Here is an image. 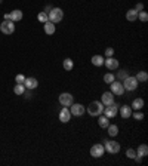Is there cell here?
I'll use <instances>...</instances> for the list:
<instances>
[{
    "instance_id": "obj_1",
    "label": "cell",
    "mask_w": 148,
    "mask_h": 166,
    "mask_svg": "<svg viewBox=\"0 0 148 166\" xmlns=\"http://www.w3.org/2000/svg\"><path fill=\"white\" fill-rule=\"evenodd\" d=\"M86 111H87L91 116H93V117H98L99 114H102L104 104L101 103V101H92V103L86 107Z\"/></svg>"
},
{
    "instance_id": "obj_2",
    "label": "cell",
    "mask_w": 148,
    "mask_h": 166,
    "mask_svg": "<svg viewBox=\"0 0 148 166\" xmlns=\"http://www.w3.org/2000/svg\"><path fill=\"white\" fill-rule=\"evenodd\" d=\"M47 18H49V21L53 24H58L62 21L64 18V11L61 9V8H52L51 12L47 13Z\"/></svg>"
},
{
    "instance_id": "obj_3",
    "label": "cell",
    "mask_w": 148,
    "mask_h": 166,
    "mask_svg": "<svg viewBox=\"0 0 148 166\" xmlns=\"http://www.w3.org/2000/svg\"><path fill=\"white\" fill-rule=\"evenodd\" d=\"M123 83V88H125V91L127 92H132V91H135L138 88V85H139V82L136 80V77H133V76H127L125 80L121 82Z\"/></svg>"
},
{
    "instance_id": "obj_4",
    "label": "cell",
    "mask_w": 148,
    "mask_h": 166,
    "mask_svg": "<svg viewBox=\"0 0 148 166\" xmlns=\"http://www.w3.org/2000/svg\"><path fill=\"white\" fill-rule=\"evenodd\" d=\"M0 31L3 33V34H12L13 31H15V24H13V21H11V19H5L3 23H0Z\"/></svg>"
},
{
    "instance_id": "obj_5",
    "label": "cell",
    "mask_w": 148,
    "mask_h": 166,
    "mask_svg": "<svg viewBox=\"0 0 148 166\" xmlns=\"http://www.w3.org/2000/svg\"><path fill=\"white\" fill-rule=\"evenodd\" d=\"M119 104H110V105H107V107H104V116H107L108 119H113V117H116L117 116V113H119Z\"/></svg>"
},
{
    "instance_id": "obj_6",
    "label": "cell",
    "mask_w": 148,
    "mask_h": 166,
    "mask_svg": "<svg viewBox=\"0 0 148 166\" xmlns=\"http://www.w3.org/2000/svg\"><path fill=\"white\" fill-rule=\"evenodd\" d=\"M104 148H105V151L107 153H110V154H117L120 151V144L116 143V141H104Z\"/></svg>"
},
{
    "instance_id": "obj_7",
    "label": "cell",
    "mask_w": 148,
    "mask_h": 166,
    "mask_svg": "<svg viewBox=\"0 0 148 166\" xmlns=\"http://www.w3.org/2000/svg\"><path fill=\"white\" fill-rule=\"evenodd\" d=\"M110 89H111V93H114V95H119V97H121L123 93H125V88H123V83L120 80H114L113 83H110Z\"/></svg>"
},
{
    "instance_id": "obj_8",
    "label": "cell",
    "mask_w": 148,
    "mask_h": 166,
    "mask_svg": "<svg viewBox=\"0 0 148 166\" xmlns=\"http://www.w3.org/2000/svg\"><path fill=\"white\" fill-rule=\"evenodd\" d=\"M58 101H59V104H61L62 107H70V105L74 103V97L71 93H68V92H62V93L59 95V98H58Z\"/></svg>"
},
{
    "instance_id": "obj_9",
    "label": "cell",
    "mask_w": 148,
    "mask_h": 166,
    "mask_svg": "<svg viewBox=\"0 0 148 166\" xmlns=\"http://www.w3.org/2000/svg\"><path fill=\"white\" fill-rule=\"evenodd\" d=\"M70 111H71V116H77V117H80V116H83L86 113V107L83 105V104H71L70 105Z\"/></svg>"
},
{
    "instance_id": "obj_10",
    "label": "cell",
    "mask_w": 148,
    "mask_h": 166,
    "mask_svg": "<svg viewBox=\"0 0 148 166\" xmlns=\"http://www.w3.org/2000/svg\"><path fill=\"white\" fill-rule=\"evenodd\" d=\"M104 153H105V148H104L102 144H95V145H92L91 148V156L92 157H95V159H99V157H102Z\"/></svg>"
},
{
    "instance_id": "obj_11",
    "label": "cell",
    "mask_w": 148,
    "mask_h": 166,
    "mask_svg": "<svg viewBox=\"0 0 148 166\" xmlns=\"http://www.w3.org/2000/svg\"><path fill=\"white\" fill-rule=\"evenodd\" d=\"M58 119L62 122V123H68L71 120V111H70L68 107H62L61 111H59V114H58Z\"/></svg>"
},
{
    "instance_id": "obj_12",
    "label": "cell",
    "mask_w": 148,
    "mask_h": 166,
    "mask_svg": "<svg viewBox=\"0 0 148 166\" xmlns=\"http://www.w3.org/2000/svg\"><path fill=\"white\" fill-rule=\"evenodd\" d=\"M104 65L107 67L108 70H117L119 68V61L116 59V58H113V57H108L107 59H104Z\"/></svg>"
},
{
    "instance_id": "obj_13",
    "label": "cell",
    "mask_w": 148,
    "mask_h": 166,
    "mask_svg": "<svg viewBox=\"0 0 148 166\" xmlns=\"http://www.w3.org/2000/svg\"><path fill=\"white\" fill-rule=\"evenodd\" d=\"M24 86H25V89L33 91V89H36V88L39 86V82H37V79H34V77H25V80H24Z\"/></svg>"
},
{
    "instance_id": "obj_14",
    "label": "cell",
    "mask_w": 148,
    "mask_h": 166,
    "mask_svg": "<svg viewBox=\"0 0 148 166\" xmlns=\"http://www.w3.org/2000/svg\"><path fill=\"white\" fill-rule=\"evenodd\" d=\"M101 103L107 107V105H110V104L114 103V93H111V92H104L102 95H101Z\"/></svg>"
},
{
    "instance_id": "obj_15",
    "label": "cell",
    "mask_w": 148,
    "mask_h": 166,
    "mask_svg": "<svg viewBox=\"0 0 148 166\" xmlns=\"http://www.w3.org/2000/svg\"><path fill=\"white\" fill-rule=\"evenodd\" d=\"M43 30H45V33L47 36H52L53 33H55L57 27H55V24H53V23H51V21H46V23L43 24Z\"/></svg>"
},
{
    "instance_id": "obj_16",
    "label": "cell",
    "mask_w": 148,
    "mask_h": 166,
    "mask_svg": "<svg viewBox=\"0 0 148 166\" xmlns=\"http://www.w3.org/2000/svg\"><path fill=\"white\" fill-rule=\"evenodd\" d=\"M120 116H121V119H129L132 116L131 105H123V107H120Z\"/></svg>"
},
{
    "instance_id": "obj_17",
    "label": "cell",
    "mask_w": 148,
    "mask_h": 166,
    "mask_svg": "<svg viewBox=\"0 0 148 166\" xmlns=\"http://www.w3.org/2000/svg\"><path fill=\"white\" fill-rule=\"evenodd\" d=\"M24 17V13L19 9H15V11H12L11 13H9V19L11 21H13V23H17V21H21Z\"/></svg>"
},
{
    "instance_id": "obj_18",
    "label": "cell",
    "mask_w": 148,
    "mask_h": 166,
    "mask_svg": "<svg viewBox=\"0 0 148 166\" xmlns=\"http://www.w3.org/2000/svg\"><path fill=\"white\" fill-rule=\"evenodd\" d=\"M98 117H99V119H98V125L101 126V128H104V129H107L110 125V119L107 116H102V114H99Z\"/></svg>"
},
{
    "instance_id": "obj_19",
    "label": "cell",
    "mask_w": 148,
    "mask_h": 166,
    "mask_svg": "<svg viewBox=\"0 0 148 166\" xmlns=\"http://www.w3.org/2000/svg\"><path fill=\"white\" fill-rule=\"evenodd\" d=\"M144 104H145V103H144L142 98H135L131 107H132V110H136V111H138V110H141L144 107Z\"/></svg>"
},
{
    "instance_id": "obj_20",
    "label": "cell",
    "mask_w": 148,
    "mask_h": 166,
    "mask_svg": "<svg viewBox=\"0 0 148 166\" xmlns=\"http://www.w3.org/2000/svg\"><path fill=\"white\" fill-rule=\"evenodd\" d=\"M126 19H127V21H131V23L136 21V19H138V12L135 11V9H129V11L126 12Z\"/></svg>"
},
{
    "instance_id": "obj_21",
    "label": "cell",
    "mask_w": 148,
    "mask_h": 166,
    "mask_svg": "<svg viewBox=\"0 0 148 166\" xmlns=\"http://www.w3.org/2000/svg\"><path fill=\"white\" fill-rule=\"evenodd\" d=\"M91 61L95 67H101V65H104V57H101V55H93Z\"/></svg>"
},
{
    "instance_id": "obj_22",
    "label": "cell",
    "mask_w": 148,
    "mask_h": 166,
    "mask_svg": "<svg viewBox=\"0 0 148 166\" xmlns=\"http://www.w3.org/2000/svg\"><path fill=\"white\" fill-rule=\"evenodd\" d=\"M62 67H64V70L71 71V70H73V67H74L73 59H71V58H65V59H64V63H62Z\"/></svg>"
},
{
    "instance_id": "obj_23",
    "label": "cell",
    "mask_w": 148,
    "mask_h": 166,
    "mask_svg": "<svg viewBox=\"0 0 148 166\" xmlns=\"http://www.w3.org/2000/svg\"><path fill=\"white\" fill-rule=\"evenodd\" d=\"M13 92H15V95H24V92H25L24 83H17L15 88H13Z\"/></svg>"
},
{
    "instance_id": "obj_24",
    "label": "cell",
    "mask_w": 148,
    "mask_h": 166,
    "mask_svg": "<svg viewBox=\"0 0 148 166\" xmlns=\"http://www.w3.org/2000/svg\"><path fill=\"white\" fill-rule=\"evenodd\" d=\"M108 135L110 137H117V133H119V126L117 125H108Z\"/></svg>"
},
{
    "instance_id": "obj_25",
    "label": "cell",
    "mask_w": 148,
    "mask_h": 166,
    "mask_svg": "<svg viewBox=\"0 0 148 166\" xmlns=\"http://www.w3.org/2000/svg\"><path fill=\"white\" fill-rule=\"evenodd\" d=\"M136 154H139V156H142V157H145V156L148 154V147L145 145V144H141V145L138 147V150H136Z\"/></svg>"
},
{
    "instance_id": "obj_26",
    "label": "cell",
    "mask_w": 148,
    "mask_h": 166,
    "mask_svg": "<svg viewBox=\"0 0 148 166\" xmlns=\"http://www.w3.org/2000/svg\"><path fill=\"white\" fill-rule=\"evenodd\" d=\"M135 77H136V80H138V82H141V83H144V82H147V80H148L147 71H138V74L135 76Z\"/></svg>"
},
{
    "instance_id": "obj_27",
    "label": "cell",
    "mask_w": 148,
    "mask_h": 166,
    "mask_svg": "<svg viewBox=\"0 0 148 166\" xmlns=\"http://www.w3.org/2000/svg\"><path fill=\"white\" fill-rule=\"evenodd\" d=\"M114 80H116V76H114L113 73H107V74L104 76V83H107V85L113 83Z\"/></svg>"
},
{
    "instance_id": "obj_28",
    "label": "cell",
    "mask_w": 148,
    "mask_h": 166,
    "mask_svg": "<svg viewBox=\"0 0 148 166\" xmlns=\"http://www.w3.org/2000/svg\"><path fill=\"white\" fill-rule=\"evenodd\" d=\"M127 76H129V71H127V70H120L119 73H117V79H119L120 82H123Z\"/></svg>"
},
{
    "instance_id": "obj_29",
    "label": "cell",
    "mask_w": 148,
    "mask_h": 166,
    "mask_svg": "<svg viewBox=\"0 0 148 166\" xmlns=\"http://www.w3.org/2000/svg\"><path fill=\"white\" fill-rule=\"evenodd\" d=\"M37 19H39L42 24H45L46 21H49V18H47V13H46V12H40L39 15H37Z\"/></svg>"
},
{
    "instance_id": "obj_30",
    "label": "cell",
    "mask_w": 148,
    "mask_h": 166,
    "mask_svg": "<svg viewBox=\"0 0 148 166\" xmlns=\"http://www.w3.org/2000/svg\"><path fill=\"white\" fill-rule=\"evenodd\" d=\"M138 18H139L142 23H147V21H148V13H147V12H144V11L138 12Z\"/></svg>"
},
{
    "instance_id": "obj_31",
    "label": "cell",
    "mask_w": 148,
    "mask_h": 166,
    "mask_svg": "<svg viewBox=\"0 0 148 166\" xmlns=\"http://www.w3.org/2000/svg\"><path fill=\"white\" fill-rule=\"evenodd\" d=\"M126 156H127V159H133V157L136 156V150L129 148V150H127V151H126Z\"/></svg>"
},
{
    "instance_id": "obj_32",
    "label": "cell",
    "mask_w": 148,
    "mask_h": 166,
    "mask_svg": "<svg viewBox=\"0 0 148 166\" xmlns=\"http://www.w3.org/2000/svg\"><path fill=\"white\" fill-rule=\"evenodd\" d=\"M24 80H25V76L24 74H18L17 77H15V82H17V83H24Z\"/></svg>"
},
{
    "instance_id": "obj_33",
    "label": "cell",
    "mask_w": 148,
    "mask_h": 166,
    "mask_svg": "<svg viewBox=\"0 0 148 166\" xmlns=\"http://www.w3.org/2000/svg\"><path fill=\"white\" fill-rule=\"evenodd\" d=\"M132 114H133V113H132ZM133 117H135L136 120H142V119H144V114H142V113H141V111H139V110H138L136 113L133 114Z\"/></svg>"
},
{
    "instance_id": "obj_34",
    "label": "cell",
    "mask_w": 148,
    "mask_h": 166,
    "mask_svg": "<svg viewBox=\"0 0 148 166\" xmlns=\"http://www.w3.org/2000/svg\"><path fill=\"white\" fill-rule=\"evenodd\" d=\"M113 53H114V49L113 48H107L105 49V57L108 58V57H113Z\"/></svg>"
},
{
    "instance_id": "obj_35",
    "label": "cell",
    "mask_w": 148,
    "mask_h": 166,
    "mask_svg": "<svg viewBox=\"0 0 148 166\" xmlns=\"http://www.w3.org/2000/svg\"><path fill=\"white\" fill-rule=\"evenodd\" d=\"M135 11H136V12L144 11V5H142V3H136V6H135Z\"/></svg>"
},
{
    "instance_id": "obj_36",
    "label": "cell",
    "mask_w": 148,
    "mask_h": 166,
    "mask_svg": "<svg viewBox=\"0 0 148 166\" xmlns=\"http://www.w3.org/2000/svg\"><path fill=\"white\" fill-rule=\"evenodd\" d=\"M51 9H52V6H46V8H45V11H43V12H46V13H49V12H51Z\"/></svg>"
},
{
    "instance_id": "obj_37",
    "label": "cell",
    "mask_w": 148,
    "mask_h": 166,
    "mask_svg": "<svg viewBox=\"0 0 148 166\" xmlns=\"http://www.w3.org/2000/svg\"><path fill=\"white\" fill-rule=\"evenodd\" d=\"M0 5H2V0H0Z\"/></svg>"
}]
</instances>
